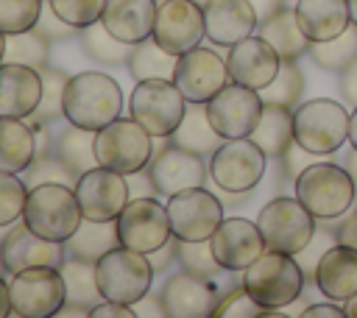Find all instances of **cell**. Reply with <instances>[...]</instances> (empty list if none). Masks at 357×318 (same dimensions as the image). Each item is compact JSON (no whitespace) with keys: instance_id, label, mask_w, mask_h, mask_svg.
Listing matches in <instances>:
<instances>
[{"instance_id":"6da1fadb","label":"cell","mask_w":357,"mask_h":318,"mask_svg":"<svg viewBox=\"0 0 357 318\" xmlns=\"http://www.w3.org/2000/svg\"><path fill=\"white\" fill-rule=\"evenodd\" d=\"M123 112L120 84L98 70H84L70 75L64 86V117L73 126L100 131Z\"/></svg>"},{"instance_id":"7a4b0ae2","label":"cell","mask_w":357,"mask_h":318,"mask_svg":"<svg viewBox=\"0 0 357 318\" xmlns=\"http://www.w3.org/2000/svg\"><path fill=\"white\" fill-rule=\"evenodd\" d=\"M81 220H84V212H81L75 187L61 181H42L28 190L22 223L39 237L67 243L81 226Z\"/></svg>"},{"instance_id":"3957f363","label":"cell","mask_w":357,"mask_h":318,"mask_svg":"<svg viewBox=\"0 0 357 318\" xmlns=\"http://www.w3.org/2000/svg\"><path fill=\"white\" fill-rule=\"evenodd\" d=\"M243 287L245 293L262 307V312L284 310L301 296L304 287V271L293 259V254L282 251H262L245 271H243Z\"/></svg>"},{"instance_id":"277c9868","label":"cell","mask_w":357,"mask_h":318,"mask_svg":"<svg viewBox=\"0 0 357 318\" xmlns=\"http://www.w3.org/2000/svg\"><path fill=\"white\" fill-rule=\"evenodd\" d=\"M351 114L343 103L329 98L304 100L293 112V142L307 153H335L349 137Z\"/></svg>"},{"instance_id":"5b68a950","label":"cell","mask_w":357,"mask_h":318,"mask_svg":"<svg viewBox=\"0 0 357 318\" xmlns=\"http://www.w3.org/2000/svg\"><path fill=\"white\" fill-rule=\"evenodd\" d=\"M98 271V287L106 301H120V304H137L148 296L151 282H153V262L134 248L114 245L103 257L95 259Z\"/></svg>"},{"instance_id":"8992f818","label":"cell","mask_w":357,"mask_h":318,"mask_svg":"<svg viewBox=\"0 0 357 318\" xmlns=\"http://www.w3.org/2000/svg\"><path fill=\"white\" fill-rule=\"evenodd\" d=\"M187 112V98L176 86V81L167 78H151L137 81V86L128 95V117H134L151 137L167 139L181 126V117Z\"/></svg>"},{"instance_id":"52a82bcc","label":"cell","mask_w":357,"mask_h":318,"mask_svg":"<svg viewBox=\"0 0 357 318\" xmlns=\"http://www.w3.org/2000/svg\"><path fill=\"white\" fill-rule=\"evenodd\" d=\"M296 198L315 218L332 220L354 204V179L332 162H315L296 176Z\"/></svg>"},{"instance_id":"ba28073f","label":"cell","mask_w":357,"mask_h":318,"mask_svg":"<svg viewBox=\"0 0 357 318\" xmlns=\"http://www.w3.org/2000/svg\"><path fill=\"white\" fill-rule=\"evenodd\" d=\"M153 137L134 120V117H117L100 131H95V156L98 165L112 167L123 176H134L142 167H148L153 156Z\"/></svg>"},{"instance_id":"9c48e42d","label":"cell","mask_w":357,"mask_h":318,"mask_svg":"<svg viewBox=\"0 0 357 318\" xmlns=\"http://www.w3.org/2000/svg\"><path fill=\"white\" fill-rule=\"evenodd\" d=\"M257 226L262 232L268 251L298 254L310 245V240L315 234V215L298 198L282 195V198L268 201L259 209Z\"/></svg>"},{"instance_id":"30bf717a","label":"cell","mask_w":357,"mask_h":318,"mask_svg":"<svg viewBox=\"0 0 357 318\" xmlns=\"http://www.w3.org/2000/svg\"><path fill=\"white\" fill-rule=\"evenodd\" d=\"M117 226V240L126 248L142 251V254H153L162 245L170 243L173 229H170V218H167V206L159 204L151 195H139L131 198L123 212L114 220Z\"/></svg>"},{"instance_id":"8fae6325","label":"cell","mask_w":357,"mask_h":318,"mask_svg":"<svg viewBox=\"0 0 357 318\" xmlns=\"http://www.w3.org/2000/svg\"><path fill=\"white\" fill-rule=\"evenodd\" d=\"M11 315L17 318H50L64 304V279L59 268H25L11 273Z\"/></svg>"},{"instance_id":"7c38bea8","label":"cell","mask_w":357,"mask_h":318,"mask_svg":"<svg viewBox=\"0 0 357 318\" xmlns=\"http://www.w3.org/2000/svg\"><path fill=\"white\" fill-rule=\"evenodd\" d=\"M265 151L251 137L223 139L212 153L209 176L226 192H245L265 176Z\"/></svg>"},{"instance_id":"4fadbf2b","label":"cell","mask_w":357,"mask_h":318,"mask_svg":"<svg viewBox=\"0 0 357 318\" xmlns=\"http://www.w3.org/2000/svg\"><path fill=\"white\" fill-rule=\"evenodd\" d=\"M262 106L265 100L257 89L229 81L218 95L206 100V117L223 139H240V137H251V131L262 117Z\"/></svg>"},{"instance_id":"5bb4252c","label":"cell","mask_w":357,"mask_h":318,"mask_svg":"<svg viewBox=\"0 0 357 318\" xmlns=\"http://www.w3.org/2000/svg\"><path fill=\"white\" fill-rule=\"evenodd\" d=\"M167 218L176 240L201 243L215 234L223 220V204L204 187H190L167 198Z\"/></svg>"},{"instance_id":"9a60e30c","label":"cell","mask_w":357,"mask_h":318,"mask_svg":"<svg viewBox=\"0 0 357 318\" xmlns=\"http://www.w3.org/2000/svg\"><path fill=\"white\" fill-rule=\"evenodd\" d=\"M206 176L209 165L204 162V153H195L176 142L159 148L148 162V181L153 192H162L167 198L190 187H204Z\"/></svg>"},{"instance_id":"2e32d148","label":"cell","mask_w":357,"mask_h":318,"mask_svg":"<svg viewBox=\"0 0 357 318\" xmlns=\"http://www.w3.org/2000/svg\"><path fill=\"white\" fill-rule=\"evenodd\" d=\"M153 39L173 56L198 47L206 39L204 6L195 0H162L156 8Z\"/></svg>"},{"instance_id":"e0dca14e","label":"cell","mask_w":357,"mask_h":318,"mask_svg":"<svg viewBox=\"0 0 357 318\" xmlns=\"http://www.w3.org/2000/svg\"><path fill=\"white\" fill-rule=\"evenodd\" d=\"M75 195L86 220H117L123 206L131 201L126 176L103 165H95L75 179Z\"/></svg>"},{"instance_id":"ac0fdd59","label":"cell","mask_w":357,"mask_h":318,"mask_svg":"<svg viewBox=\"0 0 357 318\" xmlns=\"http://www.w3.org/2000/svg\"><path fill=\"white\" fill-rule=\"evenodd\" d=\"M176 86L181 89V95L192 103H206L212 95H218L231 78H229V67L226 59L218 56L209 47H192L187 53L178 56L176 73H173Z\"/></svg>"},{"instance_id":"d6986e66","label":"cell","mask_w":357,"mask_h":318,"mask_svg":"<svg viewBox=\"0 0 357 318\" xmlns=\"http://www.w3.org/2000/svg\"><path fill=\"white\" fill-rule=\"evenodd\" d=\"M209 245L220 271H245L265 251L262 232L248 218H223L209 237Z\"/></svg>"},{"instance_id":"ffe728a7","label":"cell","mask_w":357,"mask_h":318,"mask_svg":"<svg viewBox=\"0 0 357 318\" xmlns=\"http://www.w3.org/2000/svg\"><path fill=\"white\" fill-rule=\"evenodd\" d=\"M226 67H229V78L251 86L257 92H262L268 84H273V78L282 70V56L262 39V36H245L243 42L231 45L226 53Z\"/></svg>"},{"instance_id":"44dd1931","label":"cell","mask_w":357,"mask_h":318,"mask_svg":"<svg viewBox=\"0 0 357 318\" xmlns=\"http://www.w3.org/2000/svg\"><path fill=\"white\" fill-rule=\"evenodd\" d=\"M162 307L167 318H209L218 310V290L206 276L181 271L165 282Z\"/></svg>"},{"instance_id":"7402d4cb","label":"cell","mask_w":357,"mask_h":318,"mask_svg":"<svg viewBox=\"0 0 357 318\" xmlns=\"http://www.w3.org/2000/svg\"><path fill=\"white\" fill-rule=\"evenodd\" d=\"M0 257L8 273L25 271V268H61L64 262V243L45 240L36 232H31L25 223H17L0 243Z\"/></svg>"},{"instance_id":"603a6c76","label":"cell","mask_w":357,"mask_h":318,"mask_svg":"<svg viewBox=\"0 0 357 318\" xmlns=\"http://www.w3.org/2000/svg\"><path fill=\"white\" fill-rule=\"evenodd\" d=\"M259 14L251 0H206V39L218 47H231L257 31Z\"/></svg>"},{"instance_id":"cb8c5ba5","label":"cell","mask_w":357,"mask_h":318,"mask_svg":"<svg viewBox=\"0 0 357 318\" xmlns=\"http://www.w3.org/2000/svg\"><path fill=\"white\" fill-rule=\"evenodd\" d=\"M42 100V73L25 64H0V117H33Z\"/></svg>"},{"instance_id":"d4e9b609","label":"cell","mask_w":357,"mask_h":318,"mask_svg":"<svg viewBox=\"0 0 357 318\" xmlns=\"http://www.w3.org/2000/svg\"><path fill=\"white\" fill-rule=\"evenodd\" d=\"M156 0H106L100 22L123 42L139 45L142 39L153 36L156 22Z\"/></svg>"},{"instance_id":"484cf974","label":"cell","mask_w":357,"mask_h":318,"mask_svg":"<svg viewBox=\"0 0 357 318\" xmlns=\"http://www.w3.org/2000/svg\"><path fill=\"white\" fill-rule=\"evenodd\" d=\"M315 285L329 301H346L357 293V251L351 245H332L315 265Z\"/></svg>"},{"instance_id":"4316f807","label":"cell","mask_w":357,"mask_h":318,"mask_svg":"<svg viewBox=\"0 0 357 318\" xmlns=\"http://www.w3.org/2000/svg\"><path fill=\"white\" fill-rule=\"evenodd\" d=\"M296 20L312 42H329L351 25L349 0H296Z\"/></svg>"},{"instance_id":"83f0119b","label":"cell","mask_w":357,"mask_h":318,"mask_svg":"<svg viewBox=\"0 0 357 318\" xmlns=\"http://www.w3.org/2000/svg\"><path fill=\"white\" fill-rule=\"evenodd\" d=\"M36 159V128L22 117H0V170L25 173Z\"/></svg>"},{"instance_id":"f1b7e54d","label":"cell","mask_w":357,"mask_h":318,"mask_svg":"<svg viewBox=\"0 0 357 318\" xmlns=\"http://www.w3.org/2000/svg\"><path fill=\"white\" fill-rule=\"evenodd\" d=\"M257 36H262L282 56V61H296L310 45L296 20V8H273L265 14V20L257 25Z\"/></svg>"},{"instance_id":"f546056e","label":"cell","mask_w":357,"mask_h":318,"mask_svg":"<svg viewBox=\"0 0 357 318\" xmlns=\"http://www.w3.org/2000/svg\"><path fill=\"white\" fill-rule=\"evenodd\" d=\"M61 279H64V301L67 304H78V307H86L89 315H92V307H98L103 298L100 287H98V271H95V262L92 259H81V257H73V259H64L61 268H59Z\"/></svg>"},{"instance_id":"4dcf8cb0","label":"cell","mask_w":357,"mask_h":318,"mask_svg":"<svg viewBox=\"0 0 357 318\" xmlns=\"http://www.w3.org/2000/svg\"><path fill=\"white\" fill-rule=\"evenodd\" d=\"M251 139L265 151V156H279L293 142V112L282 103H265Z\"/></svg>"},{"instance_id":"1f68e13d","label":"cell","mask_w":357,"mask_h":318,"mask_svg":"<svg viewBox=\"0 0 357 318\" xmlns=\"http://www.w3.org/2000/svg\"><path fill=\"white\" fill-rule=\"evenodd\" d=\"M170 139L181 148L195 151V153H204V151L215 153L218 145L223 142V137L212 128V123L206 117V103H192V100H187V112L181 117V126L173 131Z\"/></svg>"},{"instance_id":"d6a6232c","label":"cell","mask_w":357,"mask_h":318,"mask_svg":"<svg viewBox=\"0 0 357 318\" xmlns=\"http://www.w3.org/2000/svg\"><path fill=\"white\" fill-rule=\"evenodd\" d=\"M178 56L167 53L153 36L142 39L139 45H134L131 56H128V73L134 81H151V78H167L173 81Z\"/></svg>"},{"instance_id":"836d02e7","label":"cell","mask_w":357,"mask_h":318,"mask_svg":"<svg viewBox=\"0 0 357 318\" xmlns=\"http://www.w3.org/2000/svg\"><path fill=\"white\" fill-rule=\"evenodd\" d=\"M120 245L117 240V226L114 220H81V226L75 229V234L67 240V251L73 257H81V259H98L103 257L109 248Z\"/></svg>"},{"instance_id":"e575fe53","label":"cell","mask_w":357,"mask_h":318,"mask_svg":"<svg viewBox=\"0 0 357 318\" xmlns=\"http://www.w3.org/2000/svg\"><path fill=\"white\" fill-rule=\"evenodd\" d=\"M56 156L70 167V173L75 179L81 173L92 170L98 165V156H95V131L70 123V128L61 131V137L56 139Z\"/></svg>"},{"instance_id":"d590c367","label":"cell","mask_w":357,"mask_h":318,"mask_svg":"<svg viewBox=\"0 0 357 318\" xmlns=\"http://www.w3.org/2000/svg\"><path fill=\"white\" fill-rule=\"evenodd\" d=\"M78 42L84 47V53L100 64H128V56L134 50V45L117 39L100 20L81 28L78 31Z\"/></svg>"},{"instance_id":"8d00e7d4","label":"cell","mask_w":357,"mask_h":318,"mask_svg":"<svg viewBox=\"0 0 357 318\" xmlns=\"http://www.w3.org/2000/svg\"><path fill=\"white\" fill-rule=\"evenodd\" d=\"M47 36L39 33L36 28L20 31V33H6V59L11 64H25L33 70H42L47 64Z\"/></svg>"},{"instance_id":"74e56055","label":"cell","mask_w":357,"mask_h":318,"mask_svg":"<svg viewBox=\"0 0 357 318\" xmlns=\"http://www.w3.org/2000/svg\"><path fill=\"white\" fill-rule=\"evenodd\" d=\"M39 73H42V100H39V109L33 112V120L50 123L56 117H64V86L70 78L64 70L53 64H45Z\"/></svg>"},{"instance_id":"f35d334b","label":"cell","mask_w":357,"mask_h":318,"mask_svg":"<svg viewBox=\"0 0 357 318\" xmlns=\"http://www.w3.org/2000/svg\"><path fill=\"white\" fill-rule=\"evenodd\" d=\"M357 56V31L346 28L329 42H312V59L329 70H343Z\"/></svg>"},{"instance_id":"ab89813d","label":"cell","mask_w":357,"mask_h":318,"mask_svg":"<svg viewBox=\"0 0 357 318\" xmlns=\"http://www.w3.org/2000/svg\"><path fill=\"white\" fill-rule=\"evenodd\" d=\"M28 201V181L20 173L0 170V226H11L22 218Z\"/></svg>"},{"instance_id":"60d3db41","label":"cell","mask_w":357,"mask_h":318,"mask_svg":"<svg viewBox=\"0 0 357 318\" xmlns=\"http://www.w3.org/2000/svg\"><path fill=\"white\" fill-rule=\"evenodd\" d=\"M42 17V0H0V31L20 33L36 28Z\"/></svg>"},{"instance_id":"b9f144b4","label":"cell","mask_w":357,"mask_h":318,"mask_svg":"<svg viewBox=\"0 0 357 318\" xmlns=\"http://www.w3.org/2000/svg\"><path fill=\"white\" fill-rule=\"evenodd\" d=\"M47 6L53 8V14L61 22H67L75 31H81V28H86V25L100 20L106 0H47Z\"/></svg>"},{"instance_id":"7bdbcfd3","label":"cell","mask_w":357,"mask_h":318,"mask_svg":"<svg viewBox=\"0 0 357 318\" xmlns=\"http://www.w3.org/2000/svg\"><path fill=\"white\" fill-rule=\"evenodd\" d=\"M176 257L181 259L184 271H192V273H201V276H209L215 268H220L215 254H212L209 240H201V243L176 240Z\"/></svg>"},{"instance_id":"ee69618b","label":"cell","mask_w":357,"mask_h":318,"mask_svg":"<svg viewBox=\"0 0 357 318\" xmlns=\"http://www.w3.org/2000/svg\"><path fill=\"white\" fill-rule=\"evenodd\" d=\"M298 89H301V81H298V73H296L293 61H282L279 75H276L273 84H268L259 95H262L265 103H282V106H290L293 98L298 95Z\"/></svg>"},{"instance_id":"f6af8a7d","label":"cell","mask_w":357,"mask_h":318,"mask_svg":"<svg viewBox=\"0 0 357 318\" xmlns=\"http://www.w3.org/2000/svg\"><path fill=\"white\" fill-rule=\"evenodd\" d=\"M215 315L218 318H254V315H262V307L245 293V287H240V290H234V293H229L223 301H218V310H215Z\"/></svg>"},{"instance_id":"bcb514c9","label":"cell","mask_w":357,"mask_h":318,"mask_svg":"<svg viewBox=\"0 0 357 318\" xmlns=\"http://www.w3.org/2000/svg\"><path fill=\"white\" fill-rule=\"evenodd\" d=\"M137 310L131 304H120V301H100L98 307H92L89 318H134Z\"/></svg>"},{"instance_id":"7dc6e473","label":"cell","mask_w":357,"mask_h":318,"mask_svg":"<svg viewBox=\"0 0 357 318\" xmlns=\"http://www.w3.org/2000/svg\"><path fill=\"white\" fill-rule=\"evenodd\" d=\"M340 92H343V98L349 100V103H354L357 106V56L343 67V73H340Z\"/></svg>"},{"instance_id":"c3c4849f","label":"cell","mask_w":357,"mask_h":318,"mask_svg":"<svg viewBox=\"0 0 357 318\" xmlns=\"http://www.w3.org/2000/svg\"><path fill=\"white\" fill-rule=\"evenodd\" d=\"M301 315L304 318H346L343 307H335V304H312Z\"/></svg>"},{"instance_id":"681fc988","label":"cell","mask_w":357,"mask_h":318,"mask_svg":"<svg viewBox=\"0 0 357 318\" xmlns=\"http://www.w3.org/2000/svg\"><path fill=\"white\" fill-rule=\"evenodd\" d=\"M337 243L351 245V248L357 251V212L343 220V226H340V232H337Z\"/></svg>"},{"instance_id":"f907efd6","label":"cell","mask_w":357,"mask_h":318,"mask_svg":"<svg viewBox=\"0 0 357 318\" xmlns=\"http://www.w3.org/2000/svg\"><path fill=\"white\" fill-rule=\"evenodd\" d=\"M59 318H89V310L86 307H78V304H61V310L56 312Z\"/></svg>"},{"instance_id":"816d5d0a","label":"cell","mask_w":357,"mask_h":318,"mask_svg":"<svg viewBox=\"0 0 357 318\" xmlns=\"http://www.w3.org/2000/svg\"><path fill=\"white\" fill-rule=\"evenodd\" d=\"M11 315V293H8V282L0 276V318Z\"/></svg>"},{"instance_id":"f5cc1de1","label":"cell","mask_w":357,"mask_h":318,"mask_svg":"<svg viewBox=\"0 0 357 318\" xmlns=\"http://www.w3.org/2000/svg\"><path fill=\"white\" fill-rule=\"evenodd\" d=\"M349 142H351V148L357 151V106H354V112H351V123H349Z\"/></svg>"},{"instance_id":"db71d44e","label":"cell","mask_w":357,"mask_h":318,"mask_svg":"<svg viewBox=\"0 0 357 318\" xmlns=\"http://www.w3.org/2000/svg\"><path fill=\"white\" fill-rule=\"evenodd\" d=\"M343 312H346V318H357V293H354L351 298H346V304H343Z\"/></svg>"},{"instance_id":"11a10c76","label":"cell","mask_w":357,"mask_h":318,"mask_svg":"<svg viewBox=\"0 0 357 318\" xmlns=\"http://www.w3.org/2000/svg\"><path fill=\"white\" fill-rule=\"evenodd\" d=\"M349 14H351V25L357 28V0H349Z\"/></svg>"},{"instance_id":"9f6ffc18","label":"cell","mask_w":357,"mask_h":318,"mask_svg":"<svg viewBox=\"0 0 357 318\" xmlns=\"http://www.w3.org/2000/svg\"><path fill=\"white\" fill-rule=\"evenodd\" d=\"M3 59H6V33L0 31V64H3Z\"/></svg>"},{"instance_id":"6f0895ef","label":"cell","mask_w":357,"mask_h":318,"mask_svg":"<svg viewBox=\"0 0 357 318\" xmlns=\"http://www.w3.org/2000/svg\"><path fill=\"white\" fill-rule=\"evenodd\" d=\"M0 271H6V265H3V257H0Z\"/></svg>"}]
</instances>
